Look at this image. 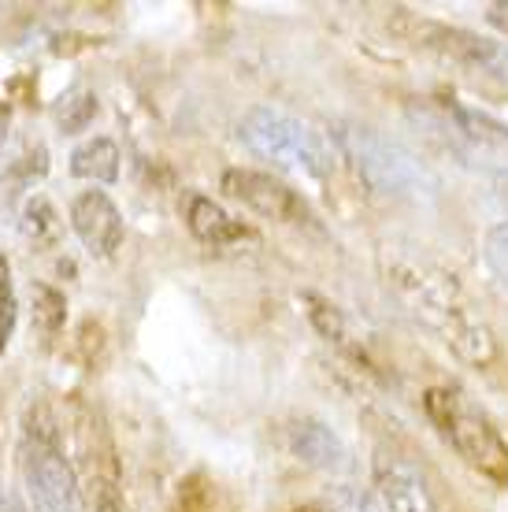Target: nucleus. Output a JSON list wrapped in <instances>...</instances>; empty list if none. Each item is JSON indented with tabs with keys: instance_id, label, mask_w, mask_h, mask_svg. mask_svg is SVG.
I'll use <instances>...</instances> for the list:
<instances>
[{
	"instance_id": "nucleus-22",
	"label": "nucleus",
	"mask_w": 508,
	"mask_h": 512,
	"mask_svg": "<svg viewBox=\"0 0 508 512\" xmlns=\"http://www.w3.org/2000/svg\"><path fill=\"white\" fill-rule=\"evenodd\" d=\"M297 512H331V505H305V509H297Z\"/></svg>"
},
{
	"instance_id": "nucleus-5",
	"label": "nucleus",
	"mask_w": 508,
	"mask_h": 512,
	"mask_svg": "<svg viewBox=\"0 0 508 512\" xmlns=\"http://www.w3.org/2000/svg\"><path fill=\"white\" fill-rule=\"evenodd\" d=\"M223 190L242 201L245 208H253L256 216L275 219L282 227H297V231L319 234V216L312 212L301 193L293 190L290 182L275 179L267 171H253V167H230L223 171Z\"/></svg>"
},
{
	"instance_id": "nucleus-7",
	"label": "nucleus",
	"mask_w": 508,
	"mask_h": 512,
	"mask_svg": "<svg viewBox=\"0 0 508 512\" xmlns=\"http://www.w3.org/2000/svg\"><path fill=\"white\" fill-rule=\"evenodd\" d=\"M401 23L408 26L412 45L431 49V52H438V56H449V60H457V64H464V67H475V71H486V75L508 78V45H501V41L471 34V30H460V26L412 19V15H405Z\"/></svg>"
},
{
	"instance_id": "nucleus-3",
	"label": "nucleus",
	"mask_w": 508,
	"mask_h": 512,
	"mask_svg": "<svg viewBox=\"0 0 508 512\" xmlns=\"http://www.w3.org/2000/svg\"><path fill=\"white\" fill-rule=\"evenodd\" d=\"M427 416L434 427L442 431V438L457 449L460 457L486 472L490 479H505L508 475V446L494 431V423L486 420L483 412H475L460 394L453 390H431L427 394Z\"/></svg>"
},
{
	"instance_id": "nucleus-21",
	"label": "nucleus",
	"mask_w": 508,
	"mask_h": 512,
	"mask_svg": "<svg viewBox=\"0 0 508 512\" xmlns=\"http://www.w3.org/2000/svg\"><path fill=\"white\" fill-rule=\"evenodd\" d=\"M0 512H15L12 501H8V494H4V487H0Z\"/></svg>"
},
{
	"instance_id": "nucleus-11",
	"label": "nucleus",
	"mask_w": 508,
	"mask_h": 512,
	"mask_svg": "<svg viewBox=\"0 0 508 512\" xmlns=\"http://www.w3.org/2000/svg\"><path fill=\"white\" fill-rule=\"evenodd\" d=\"M186 227H190V234L197 242L212 245V249H223V245L249 238V227L238 223L227 208L219 205V201H212V197H204V193H190L186 197Z\"/></svg>"
},
{
	"instance_id": "nucleus-19",
	"label": "nucleus",
	"mask_w": 508,
	"mask_h": 512,
	"mask_svg": "<svg viewBox=\"0 0 508 512\" xmlns=\"http://www.w3.org/2000/svg\"><path fill=\"white\" fill-rule=\"evenodd\" d=\"M490 264H494L501 275H508V223L490 234Z\"/></svg>"
},
{
	"instance_id": "nucleus-9",
	"label": "nucleus",
	"mask_w": 508,
	"mask_h": 512,
	"mask_svg": "<svg viewBox=\"0 0 508 512\" xmlns=\"http://www.w3.org/2000/svg\"><path fill=\"white\" fill-rule=\"evenodd\" d=\"M375 483H379V498L386 505V512H438L420 468L401 461V457L382 453L375 461Z\"/></svg>"
},
{
	"instance_id": "nucleus-12",
	"label": "nucleus",
	"mask_w": 508,
	"mask_h": 512,
	"mask_svg": "<svg viewBox=\"0 0 508 512\" xmlns=\"http://www.w3.org/2000/svg\"><path fill=\"white\" fill-rule=\"evenodd\" d=\"M71 175L89 182H115L119 179V149L112 138H93L71 153Z\"/></svg>"
},
{
	"instance_id": "nucleus-13",
	"label": "nucleus",
	"mask_w": 508,
	"mask_h": 512,
	"mask_svg": "<svg viewBox=\"0 0 508 512\" xmlns=\"http://www.w3.org/2000/svg\"><path fill=\"white\" fill-rule=\"evenodd\" d=\"M19 231L23 238L34 249H52V245L60 242V216H56V208L45 201V197H30L23 205V219H19Z\"/></svg>"
},
{
	"instance_id": "nucleus-6",
	"label": "nucleus",
	"mask_w": 508,
	"mask_h": 512,
	"mask_svg": "<svg viewBox=\"0 0 508 512\" xmlns=\"http://www.w3.org/2000/svg\"><path fill=\"white\" fill-rule=\"evenodd\" d=\"M23 479L41 512H78V479L56 446V435L30 427L23 446Z\"/></svg>"
},
{
	"instance_id": "nucleus-2",
	"label": "nucleus",
	"mask_w": 508,
	"mask_h": 512,
	"mask_svg": "<svg viewBox=\"0 0 508 512\" xmlns=\"http://www.w3.org/2000/svg\"><path fill=\"white\" fill-rule=\"evenodd\" d=\"M242 141L260 160H271L286 171H305L312 179H327L338 164V149L327 134H319L279 108H267V104L253 108L242 119Z\"/></svg>"
},
{
	"instance_id": "nucleus-17",
	"label": "nucleus",
	"mask_w": 508,
	"mask_h": 512,
	"mask_svg": "<svg viewBox=\"0 0 508 512\" xmlns=\"http://www.w3.org/2000/svg\"><path fill=\"white\" fill-rule=\"evenodd\" d=\"M15 316H19V305H15L12 264H8V256L0 253V357H4V349H8L15 334Z\"/></svg>"
},
{
	"instance_id": "nucleus-8",
	"label": "nucleus",
	"mask_w": 508,
	"mask_h": 512,
	"mask_svg": "<svg viewBox=\"0 0 508 512\" xmlns=\"http://www.w3.org/2000/svg\"><path fill=\"white\" fill-rule=\"evenodd\" d=\"M71 227H75L78 242L89 249V256H97V260L115 256V249L123 245V234H127L119 208L104 190L78 193L71 201Z\"/></svg>"
},
{
	"instance_id": "nucleus-10",
	"label": "nucleus",
	"mask_w": 508,
	"mask_h": 512,
	"mask_svg": "<svg viewBox=\"0 0 508 512\" xmlns=\"http://www.w3.org/2000/svg\"><path fill=\"white\" fill-rule=\"evenodd\" d=\"M290 449L293 457L316 468V472H345L349 468V449L342 446V438L334 435L327 423L319 420H297L290 427Z\"/></svg>"
},
{
	"instance_id": "nucleus-18",
	"label": "nucleus",
	"mask_w": 508,
	"mask_h": 512,
	"mask_svg": "<svg viewBox=\"0 0 508 512\" xmlns=\"http://www.w3.org/2000/svg\"><path fill=\"white\" fill-rule=\"evenodd\" d=\"M327 505H331V512H379V505L368 494H356V490H338Z\"/></svg>"
},
{
	"instance_id": "nucleus-4",
	"label": "nucleus",
	"mask_w": 508,
	"mask_h": 512,
	"mask_svg": "<svg viewBox=\"0 0 508 512\" xmlns=\"http://www.w3.org/2000/svg\"><path fill=\"white\" fill-rule=\"evenodd\" d=\"M342 141V153L356 164V171L364 175L371 190L379 193H397V197H416L420 190H431L434 182L427 179V171L420 167V160L394 145V141L379 138L368 127H349L338 134Z\"/></svg>"
},
{
	"instance_id": "nucleus-14",
	"label": "nucleus",
	"mask_w": 508,
	"mask_h": 512,
	"mask_svg": "<svg viewBox=\"0 0 508 512\" xmlns=\"http://www.w3.org/2000/svg\"><path fill=\"white\" fill-rule=\"evenodd\" d=\"M52 116H56V127L64 130V134H82V130L93 123V116H97V93L93 90H67L60 101H56V108H52Z\"/></svg>"
},
{
	"instance_id": "nucleus-15",
	"label": "nucleus",
	"mask_w": 508,
	"mask_h": 512,
	"mask_svg": "<svg viewBox=\"0 0 508 512\" xmlns=\"http://www.w3.org/2000/svg\"><path fill=\"white\" fill-rule=\"evenodd\" d=\"M301 305H305L308 312V320H312V327H316L327 342H334V346H342L349 349V353H356L353 346H349V334H345V320H342V312L327 301V297H319V294H301Z\"/></svg>"
},
{
	"instance_id": "nucleus-16",
	"label": "nucleus",
	"mask_w": 508,
	"mask_h": 512,
	"mask_svg": "<svg viewBox=\"0 0 508 512\" xmlns=\"http://www.w3.org/2000/svg\"><path fill=\"white\" fill-rule=\"evenodd\" d=\"M30 301H34V327L41 334H56L67 320V301L60 290L45 282H30Z\"/></svg>"
},
{
	"instance_id": "nucleus-1",
	"label": "nucleus",
	"mask_w": 508,
	"mask_h": 512,
	"mask_svg": "<svg viewBox=\"0 0 508 512\" xmlns=\"http://www.w3.org/2000/svg\"><path fill=\"white\" fill-rule=\"evenodd\" d=\"M386 282L408 312L423 320L431 331L442 334V342L460 360H468L475 368H486L497 357V342L490 327H486L460 297V286L453 282L449 271H442L431 260H416V256H394L386 268Z\"/></svg>"
},
{
	"instance_id": "nucleus-20",
	"label": "nucleus",
	"mask_w": 508,
	"mask_h": 512,
	"mask_svg": "<svg viewBox=\"0 0 508 512\" xmlns=\"http://www.w3.org/2000/svg\"><path fill=\"white\" fill-rule=\"evenodd\" d=\"M490 23H497L508 34V4H494V8H490Z\"/></svg>"
}]
</instances>
